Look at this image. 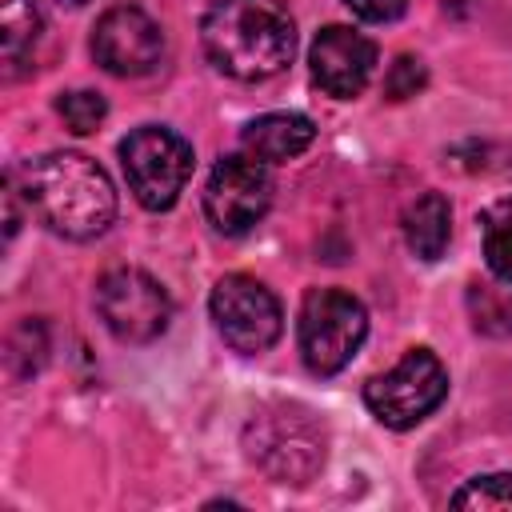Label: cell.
<instances>
[{"instance_id":"obj_1","label":"cell","mask_w":512,"mask_h":512,"mask_svg":"<svg viewBox=\"0 0 512 512\" xmlns=\"http://www.w3.org/2000/svg\"><path fill=\"white\" fill-rule=\"evenodd\" d=\"M20 196L44 228L64 240H92L116 220L108 172L80 152H44L20 168Z\"/></svg>"},{"instance_id":"obj_2","label":"cell","mask_w":512,"mask_h":512,"mask_svg":"<svg viewBox=\"0 0 512 512\" xmlns=\"http://www.w3.org/2000/svg\"><path fill=\"white\" fill-rule=\"evenodd\" d=\"M208 60L232 80H268L296 52V24L284 0H216L200 24Z\"/></svg>"},{"instance_id":"obj_3","label":"cell","mask_w":512,"mask_h":512,"mask_svg":"<svg viewBox=\"0 0 512 512\" xmlns=\"http://www.w3.org/2000/svg\"><path fill=\"white\" fill-rule=\"evenodd\" d=\"M244 444L256 468H264L276 484H308L328 452L324 424L300 404H268L252 412Z\"/></svg>"},{"instance_id":"obj_4","label":"cell","mask_w":512,"mask_h":512,"mask_svg":"<svg viewBox=\"0 0 512 512\" xmlns=\"http://www.w3.org/2000/svg\"><path fill=\"white\" fill-rule=\"evenodd\" d=\"M300 356L308 372L336 376L368 336L364 304L344 288H312L300 304Z\"/></svg>"},{"instance_id":"obj_5","label":"cell","mask_w":512,"mask_h":512,"mask_svg":"<svg viewBox=\"0 0 512 512\" xmlns=\"http://www.w3.org/2000/svg\"><path fill=\"white\" fill-rule=\"evenodd\" d=\"M120 164H124L132 196L144 208L164 212L184 192L196 156H192V144L180 132L160 128V124H144V128H136L120 140Z\"/></svg>"},{"instance_id":"obj_6","label":"cell","mask_w":512,"mask_h":512,"mask_svg":"<svg viewBox=\"0 0 512 512\" xmlns=\"http://www.w3.org/2000/svg\"><path fill=\"white\" fill-rule=\"evenodd\" d=\"M444 396H448V368L428 348L404 352L396 368L364 384L368 412L388 428H416L424 416H432L444 404Z\"/></svg>"},{"instance_id":"obj_7","label":"cell","mask_w":512,"mask_h":512,"mask_svg":"<svg viewBox=\"0 0 512 512\" xmlns=\"http://www.w3.org/2000/svg\"><path fill=\"white\" fill-rule=\"evenodd\" d=\"M208 308H212L220 340L240 356L268 352L284 332L280 300L272 296V288H264L256 276H244V272L216 280Z\"/></svg>"},{"instance_id":"obj_8","label":"cell","mask_w":512,"mask_h":512,"mask_svg":"<svg viewBox=\"0 0 512 512\" xmlns=\"http://www.w3.org/2000/svg\"><path fill=\"white\" fill-rule=\"evenodd\" d=\"M96 312L104 328L124 340V344H152L168 320H172V300L152 280L144 268H108L96 284Z\"/></svg>"},{"instance_id":"obj_9","label":"cell","mask_w":512,"mask_h":512,"mask_svg":"<svg viewBox=\"0 0 512 512\" xmlns=\"http://www.w3.org/2000/svg\"><path fill=\"white\" fill-rule=\"evenodd\" d=\"M268 204H272V176L264 160H256L252 152H232L216 160L204 184V216L212 220L216 232L240 236L256 228Z\"/></svg>"},{"instance_id":"obj_10","label":"cell","mask_w":512,"mask_h":512,"mask_svg":"<svg viewBox=\"0 0 512 512\" xmlns=\"http://www.w3.org/2000/svg\"><path fill=\"white\" fill-rule=\"evenodd\" d=\"M92 56L112 76H148L164 60V32L148 12L120 4L96 20Z\"/></svg>"},{"instance_id":"obj_11","label":"cell","mask_w":512,"mask_h":512,"mask_svg":"<svg viewBox=\"0 0 512 512\" xmlns=\"http://www.w3.org/2000/svg\"><path fill=\"white\" fill-rule=\"evenodd\" d=\"M308 64H312V80L336 96V100H352L368 88L372 80V68H376V44L348 28V24H328L316 40H312V52H308Z\"/></svg>"},{"instance_id":"obj_12","label":"cell","mask_w":512,"mask_h":512,"mask_svg":"<svg viewBox=\"0 0 512 512\" xmlns=\"http://www.w3.org/2000/svg\"><path fill=\"white\" fill-rule=\"evenodd\" d=\"M312 140H316V128H312V120L300 116V112H268V116H256V120L240 132L244 152H252V156L264 160V164L292 160V156H300Z\"/></svg>"},{"instance_id":"obj_13","label":"cell","mask_w":512,"mask_h":512,"mask_svg":"<svg viewBox=\"0 0 512 512\" xmlns=\"http://www.w3.org/2000/svg\"><path fill=\"white\" fill-rule=\"evenodd\" d=\"M452 236V208L440 192H424L404 212V240L420 260H440Z\"/></svg>"},{"instance_id":"obj_14","label":"cell","mask_w":512,"mask_h":512,"mask_svg":"<svg viewBox=\"0 0 512 512\" xmlns=\"http://www.w3.org/2000/svg\"><path fill=\"white\" fill-rule=\"evenodd\" d=\"M40 16L32 0H0V52H4V80H16L36 48Z\"/></svg>"},{"instance_id":"obj_15","label":"cell","mask_w":512,"mask_h":512,"mask_svg":"<svg viewBox=\"0 0 512 512\" xmlns=\"http://www.w3.org/2000/svg\"><path fill=\"white\" fill-rule=\"evenodd\" d=\"M484 260L496 280L512 284V200L484 212Z\"/></svg>"},{"instance_id":"obj_16","label":"cell","mask_w":512,"mask_h":512,"mask_svg":"<svg viewBox=\"0 0 512 512\" xmlns=\"http://www.w3.org/2000/svg\"><path fill=\"white\" fill-rule=\"evenodd\" d=\"M468 308H472V324L488 336H512V288H484L472 284L468 288Z\"/></svg>"},{"instance_id":"obj_17","label":"cell","mask_w":512,"mask_h":512,"mask_svg":"<svg viewBox=\"0 0 512 512\" xmlns=\"http://www.w3.org/2000/svg\"><path fill=\"white\" fill-rule=\"evenodd\" d=\"M456 508H480V512H512V472H488L472 476L464 488L452 492Z\"/></svg>"},{"instance_id":"obj_18","label":"cell","mask_w":512,"mask_h":512,"mask_svg":"<svg viewBox=\"0 0 512 512\" xmlns=\"http://www.w3.org/2000/svg\"><path fill=\"white\" fill-rule=\"evenodd\" d=\"M56 112L64 116V124H68L76 136H88V132L104 120L108 104H104V96H100V92H60Z\"/></svg>"},{"instance_id":"obj_19","label":"cell","mask_w":512,"mask_h":512,"mask_svg":"<svg viewBox=\"0 0 512 512\" xmlns=\"http://www.w3.org/2000/svg\"><path fill=\"white\" fill-rule=\"evenodd\" d=\"M424 64L416 60V56H400L392 68H388V80H384V92H388V100H408V96H416L420 88H424Z\"/></svg>"},{"instance_id":"obj_20","label":"cell","mask_w":512,"mask_h":512,"mask_svg":"<svg viewBox=\"0 0 512 512\" xmlns=\"http://www.w3.org/2000/svg\"><path fill=\"white\" fill-rule=\"evenodd\" d=\"M360 20H372V24H384V20H396L408 0H344Z\"/></svg>"},{"instance_id":"obj_21","label":"cell","mask_w":512,"mask_h":512,"mask_svg":"<svg viewBox=\"0 0 512 512\" xmlns=\"http://www.w3.org/2000/svg\"><path fill=\"white\" fill-rule=\"evenodd\" d=\"M60 4H68V8H80V4H88V0H60Z\"/></svg>"}]
</instances>
